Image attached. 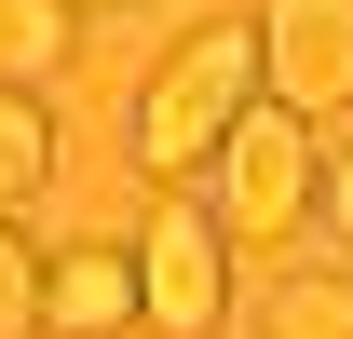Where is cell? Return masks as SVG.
Wrapping results in <instances>:
<instances>
[{
  "label": "cell",
  "instance_id": "6da1fadb",
  "mask_svg": "<svg viewBox=\"0 0 353 339\" xmlns=\"http://www.w3.org/2000/svg\"><path fill=\"white\" fill-rule=\"evenodd\" d=\"M259 109V28L245 14H218V28H190V41L136 82V176L150 190H176V176L218 163V136Z\"/></svg>",
  "mask_w": 353,
  "mask_h": 339
},
{
  "label": "cell",
  "instance_id": "7a4b0ae2",
  "mask_svg": "<svg viewBox=\"0 0 353 339\" xmlns=\"http://www.w3.org/2000/svg\"><path fill=\"white\" fill-rule=\"evenodd\" d=\"M136 326H163V339H218L231 326V231L190 190H150V231H136Z\"/></svg>",
  "mask_w": 353,
  "mask_h": 339
},
{
  "label": "cell",
  "instance_id": "3957f363",
  "mask_svg": "<svg viewBox=\"0 0 353 339\" xmlns=\"http://www.w3.org/2000/svg\"><path fill=\"white\" fill-rule=\"evenodd\" d=\"M312 163H326L312 123H285V109L259 95V109L218 136V163H204V176H218V204H204V217H218L231 245H285V231L312 217Z\"/></svg>",
  "mask_w": 353,
  "mask_h": 339
},
{
  "label": "cell",
  "instance_id": "277c9868",
  "mask_svg": "<svg viewBox=\"0 0 353 339\" xmlns=\"http://www.w3.org/2000/svg\"><path fill=\"white\" fill-rule=\"evenodd\" d=\"M259 95L285 109V123L353 109V0H272V28H259Z\"/></svg>",
  "mask_w": 353,
  "mask_h": 339
},
{
  "label": "cell",
  "instance_id": "5b68a950",
  "mask_svg": "<svg viewBox=\"0 0 353 339\" xmlns=\"http://www.w3.org/2000/svg\"><path fill=\"white\" fill-rule=\"evenodd\" d=\"M41 326H68V339H123V326H136V258H123V245H68V258H41Z\"/></svg>",
  "mask_w": 353,
  "mask_h": 339
},
{
  "label": "cell",
  "instance_id": "8992f818",
  "mask_svg": "<svg viewBox=\"0 0 353 339\" xmlns=\"http://www.w3.org/2000/svg\"><path fill=\"white\" fill-rule=\"evenodd\" d=\"M259 339H353V271H285Z\"/></svg>",
  "mask_w": 353,
  "mask_h": 339
},
{
  "label": "cell",
  "instance_id": "52a82bcc",
  "mask_svg": "<svg viewBox=\"0 0 353 339\" xmlns=\"http://www.w3.org/2000/svg\"><path fill=\"white\" fill-rule=\"evenodd\" d=\"M68 28H82L68 0H0V95H28V82H41L54 54H68Z\"/></svg>",
  "mask_w": 353,
  "mask_h": 339
},
{
  "label": "cell",
  "instance_id": "ba28073f",
  "mask_svg": "<svg viewBox=\"0 0 353 339\" xmlns=\"http://www.w3.org/2000/svg\"><path fill=\"white\" fill-rule=\"evenodd\" d=\"M41 176H54V109L41 95H0V217L28 204Z\"/></svg>",
  "mask_w": 353,
  "mask_h": 339
},
{
  "label": "cell",
  "instance_id": "9c48e42d",
  "mask_svg": "<svg viewBox=\"0 0 353 339\" xmlns=\"http://www.w3.org/2000/svg\"><path fill=\"white\" fill-rule=\"evenodd\" d=\"M0 339H41V245L0 217Z\"/></svg>",
  "mask_w": 353,
  "mask_h": 339
},
{
  "label": "cell",
  "instance_id": "30bf717a",
  "mask_svg": "<svg viewBox=\"0 0 353 339\" xmlns=\"http://www.w3.org/2000/svg\"><path fill=\"white\" fill-rule=\"evenodd\" d=\"M312 217L353 245V150H326V163H312Z\"/></svg>",
  "mask_w": 353,
  "mask_h": 339
},
{
  "label": "cell",
  "instance_id": "8fae6325",
  "mask_svg": "<svg viewBox=\"0 0 353 339\" xmlns=\"http://www.w3.org/2000/svg\"><path fill=\"white\" fill-rule=\"evenodd\" d=\"M68 14H109V0H68Z\"/></svg>",
  "mask_w": 353,
  "mask_h": 339
}]
</instances>
